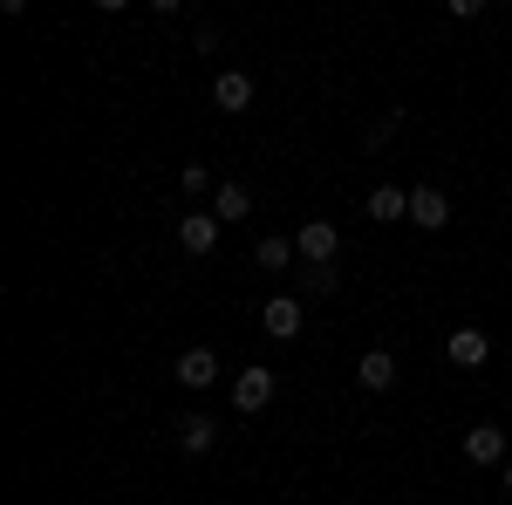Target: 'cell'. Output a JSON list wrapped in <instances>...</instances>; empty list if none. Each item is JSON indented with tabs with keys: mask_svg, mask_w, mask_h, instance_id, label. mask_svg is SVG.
Segmentation results:
<instances>
[{
	"mask_svg": "<svg viewBox=\"0 0 512 505\" xmlns=\"http://www.w3.org/2000/svg\"><path fill=\"white\" fill-rule=\"evenodd\" d=\"M274 389H280L274 369H260V362H253V369H239V376H233V410H239V417H260V410L274 403Z\"/></svg>",
	"mask_w": 512,
	"mask_h": 505,
	"instance_id": "cell-1",
	"label": "cell"
},
{
	"mask_svg": "<svg viewBox=\"0 0 512 505\" xmlns=\"http://www.w3.org/2000/svg\"><path fill=\"white\" fill-rule=\"evenodd\" d=\"M294 253H301L308 267H335V253H342V233H335V219H308V226L294 233Z\"/></svg>",
	"mask_w": 512,
	"mask_h": 505,
	"instance_id": "cell-2",
	"label": "cell"
},
{
	"mask_svg": "<svg viewBox=\"0 0 512 505\" xmlns=\"http://www.w3.org/2000/svg\"><path fill=\"white\" fill-rule=\"evenodd\" d=\"M410 226H424V233H444V226H451V198L437 192V185H417V192H410Z\"/></svg>",
	"mask_w": 512,
	"mask_h": 505,
	"instance_id": "cell-3",
	"label": "cell"
},
{
	"mask_svg": "<svg viewBox=\"0 0 512 505\" xmlns=\"http://www.w3.org/2000/svg\"><path fill=\"white\" fill-rule=\"evenodd\" d=\"M260 328H267L274 342H294V335H301V294H274V301L260 308Z\"/></svg>",
	"mask_w": 512,
	"mask_h": 505,
	"instance_id": "cell-4",
	"label": "cell"
},
{
	"mask_svg": "<svg viewBox=\"0 0 512 505\" xmlns=\"http://www.w3.org/2000/svg\"><path fill=\"white\" fill-rule=\"evenodd\" d=\"M444 355H451L458 369H485V362H492V335H485V328H451Z\"/></svg>",
	"mask_w": 512,
	"mask_h": 505,
	"instance_id": "cell-5",
	"label": "cell"
},
{
	"mask_svg": "<svg viewBox=\"0 0 512 505\" xmlns=\"http://www.w3.org/2000/svg\"><path fill=\"white\" fill-rule=\"evenodd\" d=\"M458 451H465L472 465H506V430H499V424H472Z\"/></svg>",
	"mask_w": 512,
	"mask_h": 505,
	"instance_id": "cell-6",
	"label": "cell"
},
{
	"mask_svg": "<svg viewBox=\"0 0 512 505\" xmlns=\"http://www.w3.org/2000/svg\"><path fill=\"white\" fill-rule=\"evenodd\" d=\"M355 383L369 389V396L396 389V355H390V349H362V362H355Z\"/></svg>",
	"mask_w": 512,
	"mask_h": 505,
	"instance_id": "cell-7",
	"label": "cell"
},
{
	"mask_svg": "<svg viewBox=\"0 0 512 505\" xmlns=\"http://www.w3.org/2000/svg\"><path fill=\"white\" fill-rule=\"evenodd\" d=\"M178 246H185V253H212V246H219V219H212V212H185V219H178Z\"/></svg>",
	"mask_w": 512,
	"mask_h": 505,
	"instance_id": "cell-8",
	"label": "cell"
},
{
	"mask_svg": "<svg viewBox=\"0 0 512 505\" xmlns=\"http://www.w3.org/2000/svg\"><path fill=\"white\" fill-rule=\"evenodd\" d=\"M178 383H185V389H212V383H219V355H212V349H185V355H178Z\"/></svg>",
	"mask_w": 512,
	"mask_h": 505,
	"instance_id": "cell-9",
	"label": "cell"
},
{
	"mask_svg": "<svg viewBox=\"0 0 512 505\" xmlns=\"http://www.w3.org/2000/svg\"><path fill=\"white\" fill-rule=\"evenodd\" d=\"M212 103H219V110H226V117H239V110H246V103H253V82L239 76V69H226V76L212 82Z\"/></svg>",
	"mask_w": 512,
	"mask_h": 505,
	"instance_id": "cell-10",
	"label": "cell"
},
{
	"mask_svg": "<svg viewBox=\"0 0 512 505\" xmlns=\"http://www.w3.org/2000/svg\"><path fill=\"white\" fill-rule=\"evenodd\" d=\"M246 212H253V192H246V185H219V192H212V219H219V226H226V219H246Z\"/></svg>",
	"mask_w": 512,
	"mask_h": 505,
	"instance_id": "cell-11",
	"label": "cell"
},
{
	"mask_svg": "<svg viewBox=\"0 0 512 505\" xmlns=\"http://www.w3.org/2000/svg\"><path fill=\"white\" fill-rule=\"evenodd\" d=\"M369 219H410V192L403 185H376L369 192Z\"/></svg>",
	"mask_w": 512,
	"mask_h": 505,
	"instance_id": "cell-12",
	"label": "cell"
},
{
	"mask_svg": "<svg viewBox=\"0 0 512 505\" xmlns=\"http://www.w3.org/2000/svg\"><path fill=\"white\" fill-rule=\"evenodd\" d=\"M287 260H294V239H280V233H260V246H253V267H267V273H287Z\"/></svg>",
	"mask_w": 512,
	"mask_h": 505,
	"instance_id": "cell-13",
	"label": "cell"
},
{
	"mask_svg": "<svg viewBox=\"0 0 512 505\" xmlns=\"http://www.w3.org/2000/svg\"><path fill=\"white\" fill-rule=\"evenodd\" d=\"M178 444H185L192 458H205V451L219 444V424H212V417H185V424H178Z\"/></svg>",
	"mask_w": 512,
	"mask_h": 505,
	"instance_id": "cell-14",
	"label": "cell"
},
{
	"mask_svg": "<svg viewBox=\"0 0 512 505\" xmlns=\"http://www.w3.org/2000/svg\"><path fill=\"white\" fill-rule=\"evenodd\" d=\"M301 294H315V301H321V294H335V267H308V273H301Z\"/></svg>",
	"mask_w": 512,
	"mask_h": 505,
	"instance_id": "cell-15",
	"label": "cell"
},
{
	"mask_svg": "<svg viewBox=\"0 0 512 505\" xmlns=\"http://www.w3.org/2000/svg\"><path fill=\"white\" fill-rule=\"evenodd\" d=\"M390 130H396V110L383 123H369V137H362V144H369V151H383V144H390Z\"/></svg>",
	"mask_w": 512,
	"mask_h": 505,
	"instance_id": "cell-16",
	"label": "cell"
},
{
	"mask_svg": "<svg viewBox=\"0 0 512 505\" xmlns=\"http://www.w3.org/2000/svg\"><path fill=\"white\" fill-rule=\"evenodd\" d=\"M178 185L198 198V192H205V164H185V171H178Z\"/></svg>",
	"mask_w": 512,
	"mask_h": 505,
	"instance_id": "cell-17",
	"label": "cell"
},
{
	"mask_svg": "<svg viewBox=\"0 0 512 505\" xmlns=\"http://www.w3.org/2000/svg\"><path fill=\"white\" fill-rule=\"evenodd\" d=\"M499 485H506V492H512V458H506V465H499Z\"/></svg>",
	"mask_w": 512,
	"mask_h": 505,
	"instance_id": "cell-18",
	"label": "cell"
},
{
	"mask_svg": "<svg viewBox=\"0 0 512 505\" xmlns=\"http://www.w3.org/2000/svg\"><path fill=\"white\" fill-rule=\"evenodd\" d=\"M506 205H512V192H506Z\"/></svg>",
	"mask_w": 512,
	"mask_h": 505,
	"instance_id": "cell-19",
	"label": "cell"
}]
</instances>
